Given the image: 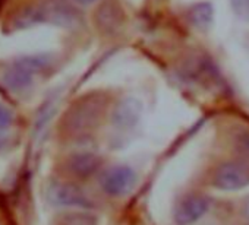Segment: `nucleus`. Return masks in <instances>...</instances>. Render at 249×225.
Returning <instances> with one entry per match:
<instances>
[{"mask_svg": "<svg viewBox=\"0 0 249 225\" xmlns=\"http://www.w3.org/2000/svg\"><path fill=\"white\" fill-rule=\"evenodd\" d=\"M104 193L113 197L128 194L137 184V174L131 167L116 165L107 170L100 180Z\"/></svg>", "mask_w": 249, "mask_h": 225, "instance_id": "6", "label": "nucleus"}, {"mask_svg": "<svg viewBox=\"0 0 249 225\" xmlns=\"http://www.w3.org/2000/svg\"><path fill=\"white\" fill-rule=\"evenodd\" d=\"M95 18L98 28H101L104 32H113L119 28V25H122L123 14L120 12L119 6L113 5V2H106L98 8Z\"/></svg>", "mask_w": 249, "mask_h": 225, "instance_id": "10", "label": "nucleus"}, {"mask_svg": "<svg viewBox=\"0 0 249 225\" xmlns=\"http://www.w3.org/2000/svg\"><path fill=\"white\" fill-rule=\"evenodd\" d=\"M142 116V104L137 98L126 96L117 102L111 114V123L117 130L134 129Z\"/></svg>", "mask_w": 249, "mask_h": 225, "instance_id": "8", "label": "nucleus"}, {"mask_svg": "<svg viewBox=\"0 0 249 225\" xmlns=\"http://www.w3.org/2000/svg\"><path fill=\"white\" fill-rule=\"evenodd\" d=\"M245 212H246V216L249 218V200L246 202V206H245Z\"/></svg>", "mask_w": 249, "mask_h": 225, "instance_id": "18", "label": "nucleus"}, {"mask_svg": "<svg viewBox=\"0 0 249 225\" xmlns=\"http://www.w3.org/2000/svg\"><path fill=\"white\" fill-rule=\"evenodd\" d=\"M236 145L239 148V152H243V154L249 155V133H242L236 139Z\"/></svg>", "mask_w": 249, "mask_h": 225, "instance_id": "16", "label": "nucleus"}, {"mask_svg": "<svg viewBox=\"0 0 249 225\" xmlns=\"http://www.w3.org/2000/svg\"><path fill=\"white\" fill-rule=\"evenodd\" d=\"M210 209V200L199 194H191L182 197L175 210L173 219L178 225H192L202 218Z\"/></svg>", "mask_w": 249, "mask_h": 225, "instance_id": "7", "label": "nucleus"}, {"mask_svg": "<svg viewBox=\"0 0 249 225\" xmlns=\"http://www.w3.org/2000/svg\"><path fill=\"white\" fill-rule=\"evenodd\" d=\"M54 107H56L54 101H49L41 108V112H40V116L37 119V125H36V132L37 133H40L46 128V125L49 123V120H50V117L53 114V111H54Z\"/></svg>", "mask_w": 249, "mask_h": 225, "instance_id": "14", "label": "nucleus"}, {"mask_svg": "<svg viewBox=\"0 0 249 225\" xmlns=\"http://www.w3.org/2000/svg\"><path fill=\"white\" fill-rule=\"evenodd\" d=\"M101 160L92 152H76L68 161V170L78 178H88L98 171Z\"/></svg>", "mask_w": 249, "mask_h": 225, "instance_id": "9", "label": "nucleus"}, {"mask_svg": "<svg viewBox=\"0 0 249 225\" xmlns=\"http://www.w3.org/2000/svg\"><path fill=\"white\" fill-rule=\"evenodd\" d=\"M38 24H52L56 27L72 28L81 22L79 12L65 0H44L36 5Z\"/></svg>", "mask_w": 249, "mask_h": 225, "instance_id": "3", "label": "nucleus"}, {"mask_svg": "<svg viewBox=\"0 0 249 225\" xmlns=\"http://www.w3.org/2000/svg\"><path fill=\"white\" fill-rule=\"evenodd\" d=\"M211 184L223 192L240 190L249 184V167L236 161L223 162L214 170Z\"/></svg>", "mask_w": 249, "mask_h": 225, "instance_id": "4", "label": "nucleus"}, {"mask_svg": "<svg viewBox=\"0 0 249 225\" xmlns=\"http://www.w3.org/2000/svg\"><path fill=\"white\" fill-rule=\"evenodd\" d=\"M15 122V116H14V111L6 107L5 104L0 102V149H2L8 141L9 132L14 126Z\"/></svg>", "mask_w": 249, "mask_h": 225, "instance_id": "13", "label": "nucleus"}, {"mask_svg": "<svg viewBox=\"0 0 249 225\" xmlns=\"http://www.w3.org/2000/svg\"><path fill=\"white\" fill-rule=\"evenodd\" d=\"M230 5L240 19L249 22V0H230Z\"/></svg>", "mask_w": 249, "mask_h": 225, "instance_id": "15", "label": "nucleus"}, {"mask_svg": "<svg viewBox=\"0 0 249 225\" xmlns=\"http://www.w3.org/2000/svg\"><path fill=\"white\" fill-rule=\"evenodd\" d=\"M50 59L47 54L25 56L12 62L3 73V83L12 92H24L30 89L36 78L47 69Z\"/></svg>", "mask_w": 249, "mask_h": 225, "instance_id": "1", "label": "nucleus"}, {"mask_svg": "<svg viewBox=\"0 0 249 225\" xmlns=\"http://www.w3.org/2000/svg\"><path fill=\"white\" fill-rule=\"evenodd\" d=\"M47 196L53 205L62 208L89 209L92 206V200L89 199V196L82 189L71 183H53L49 187Z\"/></svg>", "mask_w": 249, "mask_h": 225, "instance_id": "5", "label": "nucleus"}, {"mask_svg": "<svg viewBox=\"0 0 249 225\" xmlns=\"http://www.w3.org/2000/svg\"><path fill=\"white\" fill-rule=\"evenodd\" d=\"M104 110V98L98 94L87 95L76 101L65 117V128L72 135H84L92 130Z\"/></svg>", "mask_w": 249, "mask_h": 225, "instance_id": "2", "label": "nucleus"}, {"mask_svg": "<svg viewBox=\"0 0 249 225\" xmlns=\"http://www.w3.org/2000/svg\"><path fill=\"white\" fill-rule=\"evenodd\" d=\"M189 21L198 30H208L213 21V8L208 3H198L189 9Z\"/></svg>", "mask_w": 249, "mask_h": 225, "instance_id": "12", "label": "nucleus"}, {"mask_svg": "<svg viewBox=\"0 0 249 225\" xmlns=\"http://www.w3.org/2000/svg\"><path fill=\"white\" fill-rule=\"evenodd\" d=\"M54 225H97V218L88 209H73L60 213L54 219Z\"/></svg>", "mask_w": 249, "mask_h": 225, "instance_id": "11", "label": "nucleus"}, {"mask_svg": "<svg viewBox=\"0 0 249 225\" xmlns=\"http://www.w3.org/2000/svg\"><path fill=\"white\" fill-rule=\"evenodd\" d=\"M75 3H79V5H89V3H94L97 0H73Z\"/></svg>", "mask_w": 249, "mask_h": 225, "instance_id": "17", "label": "nucleus"}]
</instances>
